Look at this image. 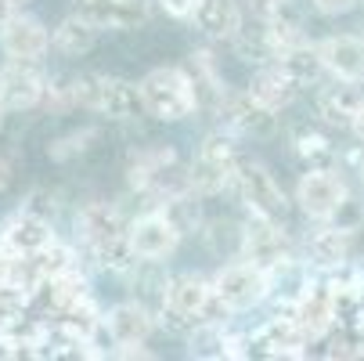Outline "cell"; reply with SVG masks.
<instances>
[{
  "mask_svg": "<svg viewBox=\"0 0 364 361\" xmlns=\"http://www.w3.org/2000/svg\"><path fill=\"white\" fill-rule=\"evenodd\" d=\"M15 264H18V253H11L4 242H0V282H11L15 278Z\"/></svg>",
  "mask_w": 364,
  "mask_h": 361,
  "instance_id": "37",
  "label": "cell"
},
{
  "mask_svg": "<svg viewBox=\"0 0 364 361\" xmlns=\"http://www.w3.org/2000/svg\"><path fill=\"white\" fill-rule=\"evenodd\" d=\"M130 235V246L137 253V261H170V256L177 253V246L184 242L181 228L159 210V206H151V210H144L141 217L130 221L127 228Z\"/></svg>",
  "mask_w": 364,
  "mask_h": 361,
  "instance_id": "7",
  "label": "cell"
},
{
  "mask_svg": "<svg viewBox=\"0 0 364 361\" xmlns=\"http://www.w3.org/2000/svg\"><path fill=\"white\" fill-rule=\"evenodd\" d=\"M151 4L159 8L163 15L177 19V22H191V15H195V4H198V0H151Z\"/></svg>",
  "mask_w": 364,
  "mask_h": 361,
  "instance_id": "35",
  "label": "cell"
},
{
  "mask_svg": "<svg viewBox=\"0 0 364 361\" xmlns=\"http://www.w3.org/2000/svg\"><path fill=\"white\" fill-rule=\"evenodd\" d=\"M235 55L245 62V66H274L278 62V43H274V36H271V29H267V22L264 19H256L252 26H242L238 33H235Z\"/></svg>",
  "mask_w": 364,
  "mask_h": 361,
  "instance_id": "24",
  "label": "cell"
},
{
  "mask_svg": "<svg viewBox=\"0 0 364 361\" xmlns=\"http://www.w3.org/2000/svg\"><path fill=\"white\" fill-rule=\"evenodd\" d=\"M321 62L328 69L332 80H350V83H364V40L353 33H339V36H325L318 43Z\"/></svg>",
  "mask_w": 364,
  "mask_h": 361,
  "instance_id": "18",
  "label": "cell"
},
{
  "mask_svg": "<svg viewBox=\"0 0 364 361\" xmlns=\"http://www.w3.org/2000/svg\"><path fill=\"white\" fill-rule=\"evenodd\" d=\"M364 94L357 90V83L350 80H332L318 90V116L328 123V127H350L357 109H360Z\"/></svg>",
  "mask_w": 364,
  "mask_h": 361,
  "instance_id": "23",
  "label": "cell"
},
{
  "mask_svg": "<svg viewBox=\"0 0 364 361\" xmlns=\"http://www.w3.org/2000/svg\"><path fill=\"white\" fill-rule=\"evenodd\" d=\"M350 246H353L350 231L321 221V228H314L306 235V242H303V261L314 268L318 275H325V271H332V268L350 261Z\"/></svg>",
  "mask_w": 364,
  "mask_h": 361,
  "instance_id": "15",
  "label": "cell"
},
{
  "mask_svg": "<svg viewBox=\"0 0 364 361\" xmlns=\"http://www.w3.org/2000/svg\"><path fill=\"white\" fill-rule=\"evenodd\" d=\"M238 256L259 264L264 271H278L282 264H289L296 256V246L285 231V224L267 221V217H252L242 224V242H238Z\"/></svg>",
  "mask_w": 364,
  "mask_h": 361,
  "instance_id": "5",
  "label": "cell"
},
{
  "mask_svg": "<svg viewBox=\"0 0 364 361\" xmlns=\"http://www.w3.org/2000/svg\"><path fill=\"white\" fill-rule=\"evenodd\" d=\"M33 264H36V271H40V282L58 278V275H65V271L83 268V264H80V249H76V246H69V242H58V239L50 242L47 249L33 253Z\"/></svg>",
  "mask_w": 364,
  "mask_h": 361,
  "instance_id": "29",
  "label": "cell"
},
{
  "mask_svg": "<svg viewBox=\"0 0 364 361\" xmlns=\"http://www.w3.org/2000/svg\"><path fill=\"white\" fill-rule=\"evenodd\" d=\"M155 325H159L155 311H151L148 303H141L137 296L134 300H123V303H112L109 311H105V329H109V336H112L116 347H123V343H148V336L155 333Z\"/></svg>",
  "mask_w": 364,
  "mask_h": 361,
  "instance_id": "14",
  "label": "cell"
},
{
  "mask_svg": "<svg viewBox=\"0 0 364 361\" xmlns=\"http://www.w3.org/2000/svg\"><path fill=\"white\" fill-rule=\"evenodd\" d=\"M213 293L238 315L252 311V307H259L264 300H271V271H264L259 264L238 256V261L224 264L213 275Z\"/></svg>",
  "mask_w": 364,
  "mask_h": 361,
  "instance_id": "4",
  "label": "cell"
},
{
  "mask_svg": "<svg viewBox=\"0 0 364 361\" xmlns=\"http://www.w3.org/2000/svg\"><path fill=\"white\" fill-rule=\"evenodd\" d=\"M184 69H188V76H191V83H195L198 109H205V113L217 116V109L224 105V98H228V87H224V76H220V69H217V58L210 55V51H195L191 62H188Z\"/></svg>",
  "mask_w": 364,
  "mask_h": 361,
  "instance_id": "21",
  "label": "cell"
},
{
  "mask_svg": "<svg viewBox=\"0 0 364 361\" xmlns=\"http://www.w3.org/2000/svg\"><path fill=\"white\" fill-rule=\"evenodd\" d=\"M346 195H350V188L339 177V170H306L296 184V206L303 210V217L318 221V224L339 210Z\"/></svg>",
  "mask_w": 364,
  "mask_h": 361,
  "instance_id": "10",
  "label": "cell"
},
{
  "mask_svg": "<svg viewBox=\"0 0 364 361\" xmlns=\"http://www.w3.org/2000/svg\"><path fill=\"white\" fill-rule=\"evenodd\" d=\"M360 174H364V167H360Z\"/></svg>",
  "mask_w": 364,
  "mask_h": 361,
  "instance_id": "42",
  "label": "cell"
},
{
  "mask_svg": "<svg viewBox=\"0 0 364 361\" xmlns=\"http://www.w3.org/2000/svg\"><path fill=\"white\" fill-rule=\"evenodd\" d=\"M73 15H80L94 29L130 33V29L148 26L151 0H73Z\"/></svg>",
  "mask_w": 364,
  "mask_h": 361,
  "instance_id": "11",
  "label": "cell"
},
{
  "mask_svg": "<svg viewBox=\"0 0 364 361\" xmlns=\"http://www.w3.org/2000/svg\"><path fill=\"white\" fill-rule=\"evenodd\" d=\"M97 137H101V130H97V127L73 130V134H65V137H58V141H50L47 156L55 159V163H73L76 156H83V152L90 148V141H97Z\"/></svg>",
  "mask_w": 364,
  "mask_h": 361,
  "instance_id": "32",
  "label": "cell"
},
{
  "mask_svg": "<svg viewBox=\"0 0 364 361\" xmlns=\"http://www.w3.org/2000/svg\"><path fill=\"white\" fill-rule=\"evenodd\" d=\"M350 134L364 145V101H360V109H357V116H353V123H350Z\"/></svg>",
  "mask_w": 364,
  "mask_h": 361,
  "instance_id": "39",
  "label": "cell"
},
{
  "mask_svg": "<svg viewBox=\"0 0 364 361\" xmlns=\"http://www.w3.org/2000/svg\"><path fill=\"white\" fill-rule=\"evenodd\" d=\"M55 221H43L36 214H26V210H15L4 224H0V242H4L11 253H22V256H33L40 249H47L55 242Z\"/></svg>",
  "mask_w": 364,
  "mask_h": 361,
  "instance_id": "16",
  "label": "cell"
},
{
  "mask_svg": "<svg viewBox=\"0 0 364 361\" xmlns=\"http://www.w3.org/2000/svg\"><path fill=\"white\" fill-rule=\"evenodd\" d=\"M228 333L231 325L198 322L188 336V354L191 357H228Z\"/></svg>",
  "mask_w": 364,
  "mask_h": 361,
  "instance_id": "31",
  "label": "cell"
},
{
  "mask_svg": "<svg viewBox=\"0 0 364 361\" xmlns=\"http://www.w3.org/2000/svg\"><path fill=\"white\" fill-rule=\"evenodd\" d=\"M47 76L40 73V62H18L8 58L0 66V105L8 113H29L47 101Z\"/></svg>",
  "mask_w": 364,
  "mask_h": 361,
  "instance_id": "9",
  "label": "cell"
},
{
  "mask_svg": "<svg viewBox=\"0 0 364 361\" xmlns=\"http://www.w3.org/2000/svg\"><path fill=\"white\" fill-rule=\"evenodd\" d=\"M235 137L231 130H213L205 134L198 152L188 163V174H191V188L198 195H220L224 188L235 184V174H238V148H235Z\"/></svg>",
  "mask_w": 364,
  "mask_h": 361,
  "instance_id": "2",
  "label": "cell"
},
{
  "mask_svg": "<svg viewBox=\"0 0 364 361\" xmlns=\"http://www.w3.org/2000/svg\"><path fill=\"white\" fill-rule=\"evenodd\" d=\"M159 210L181 228V235H191V231H202L205 221H202V202H198V192H184V195H173V199H163Z\"/></svg>",
  "mask_w": 364,
  "mask_h": 361,
  "instance_id": "30",
  "label": "cell"
},
{
  "mask_svg": "<svg viewBox=\"0 0 364 361\" xmlns=\"http://www.w3.org/2000/svg\"><path fill=\"white\" fill-rule=\"evenodd\" d=\"M55 47V36L50 29L36 19V15H15L0 26V51L8 58H18V62H43L47 51Z\"/></svg>",
  "mask_w": 364,
  "mask_h": 361,
  "instance_id": "12",
  "label": "cell"
},
{
  "mask_svg": "<svg viewBox=\"0 0 364 361\" xmlns=\"http://www.w3.org/2000/svg\"><path fill=\"white\" fill-rule=\"evenodd\" d=\"M296 322L306 329L310 340H328L332 329H339V296L332 289V282L325 275H314L306 282V289L299 293L296 307H292Z\"/></svg>",
  "mask_w": 364,
  "mask_h": 361,
  "instance_id": "6",
  "label": "cell"
},
{
  "mask_svg": "<svg viewBox=\"0 0 364 361\" xmlns=\"http://www.w3.org/2000/svg\"><path fill=\"white\" fill-rule=\"evenodd\" d=\"M210 300H213V278H205L198 271H184V275H173L170 278L163 307L202 322V311H205V303H210Z\"/></svg>",
  "mask_w": 364,
  "mask_h": 361,
  "instance_id": "19",
  "label": "cell"
},
{
  "mask_svg": "<svg viewBox=\"0 0 364 361\" xmlns=\"http://www.w3.org/2000/svg\"><path fill=\"white\" fill-rule=\"evenodd\" d=\"M4 116H8V109H4V105H0V130H4Z\"/></svg>",
  "mask_w": 364,
  "mask_h": 361,
  "instance_id": "41",
  "label": "cell"
},
{
  "mask_svg": "<svg viewBox=\"0 0 364 361\" xmlns=\"http://www.w3.org/2000/svg\"><path fill=\"white\" fill-rule=\"evenodd\" d=\"M292 148H296V156L306 170H339V148L332 145L328 134L314 130V127H303L296 137H292Z\"/></svg>",
  "mask_w": 364,
  "mask_h": 361,
  "instance_id": "27",
  "label": "cell"
},
{
  "mask_svg": "<svg viewBox=\"0 0 364 361\" xmlns=\"http://www.w3.org/2000/svg\"><path fill=\"white\" fill-rule=\"evenodd\" d=\"M26 4L29 0H0V26H4L8 19H15V15H22Z\"/></svg>",
  "mask_w": 364,
  "mask_h": 361,
  "instance_id": "38",
  "label": "cell"
},
{
  "mask_svg": "<svg viewBox=\"0 0 364 361\" xmlns=\"http://www.w3.org/2000/svg\"><path fill=\"white\" fill-rule=\"evenodd\" d=\"M97 33L101 29H94L90 22H83L80 15H69V19H62L55 29H50V36H55V51H58V55H65V58L90 55L94 43H97Z\"/></svg>",
  "mask_w": 364,
  "mask_h": 361,
  "instance_id": "28",
  "label": "cell"
},
{
  "mask_svg": "<svg viewBox=\"0 0 364 361\" xmlns=\"http://www.w3.org/2000/svg\"><path fill=\"white\" fill-rule=\"evenodd\" d=\"M256 101H264L267 109H274V113H282V109H289L292 101H296V94H299V83L274 62V66H259L256 73H252V80H249V87H245Z\"/></svg>",
  "mask_w": 364,
  "mask_h": 361,
  "instance_id": "22",
  "label": "cell"
},
{
  "mask_svg": "<svg viewBox=\"0 0 364 361\" xmlns=\"http://www.w3.org/2000/svg\"><path fill=\"white\" fill-rule=\"evenodd\" d=\"M235 188H238L245 210H249L252 217H267V221H278V224L289 221L292 202H289L285 188L278 184V177H274L264 163H259V159H242V163H238Z\"/></svg>",
  "mask_w": 364,
  "mask_h": 361,
  "instance_id": "3",
  "label": "cell"
},
{
  "mask_svg": "<svg viewBox=\"0 0 364 361\" xmlns=\"http://www.w3.org/2000/svg\"><path fill=\"white\" fill-rule=\"evenodd\" d=\"M177 159V152L166 148V145H141L130 152V159H127V181H130V192L144 195L151 177L159 174L163 167H170Z\"/></svg>",
  "mask_w": 364,
  "mask_h": 361,
  "instance_id": "25",
  "label": "cell"
},
{
  "mask_svg": "<svg viewBox=\"0 0 364 361\" xmlns=\"http://www.w3.org/2000/svg\"><path fill=\"white\" fill-rule=\"evenodd\" d=\"M11 174H15V170H11V163H8L4 156H0V192H8V188H11Z\"/></svg>",
  "mask_w": 364,
  "mask_h": 361,
  "instance_id": "40",
  "label": "cell"
},
{
  "mask_svg": "<svg viewBox=\"0 0 364 361\" xmlns=\"http://www.w3.org/2000/svg\"><path fill=\"white\" fill-rule=\"evenodd\" d=\"M137 87L144 98V113L159 123H181L198 113L195 83L184 66H159V69L144 73V80Z\"/></svg>",
  "mask_w": 364,
  "mask_h": 361,
  "instance_id": "1",
  "label": "cell"
},
{
  "mask_svg": "<svg viewBox=\"0 0 364 361\" xmlns=\"http://www.w3.org/2000/svg\"><path fill=\"white\" fill-rule=\"evenodd\" d=\"M314 4V11H321V15H328V19H336V15H346V11H353L360 0H310Z\"/></svg>",
  "mask_w": 364,
  "mask_h": 361,
  "instance_id": "36",
  "label": "cell"
},
{
  "mask_svg": "<svg viewBox=\"0 0 364 361\" xmlns=\"http://www.w3.org/2000/svg\"><path fill=\"white\" fill-rule=\"evenodd\" d=\"M191 22L210 40H235V33L245 26V11L238 0H198Z\"/></svg>",
  "mask_w": 364,
  "mask_h": 361,
  "instance_id": "20",
  "label": "cell"
},
{
  "mask_svg": "<svg viewBox=\"0 0 364 361\" xmlns=\"http://www.w3.org/2000/svg\"><path fill=\"white\" fill-rule=\"evenodd\" d=\"M217 120L238 134V137H252V141H264L278 134V113L267 109L264 101H256L249 90H228L224 105L217 109Z\"/></svg>",
  "mask_w": 364,
  "mask_h": 361,
  "instance_id": "8",
  "label": "cell"
},
{
  "mask_svg": "<svg viewBox=\"0 0 364 361\" xmlns=\"http://www.w3.org/2000/svg\"><path fill=\"white\" fill-rule=\"evenodd\" d=\"M278 66H282L299 87H321V76H328V69H325V62H321L318 43H310V40H303V43L282 51Z\"/></svg>",
  "mask_w": 364,
  "mask_h": 361,
  "instance_id": "26",
  "label": "cell"
},
{
  "mask_svg": "<svg viewBox=\"0 0 364 361\" xmlns=\"http://www.w3.org/2000/svg\"><path fill=\"white\" fill-rule=\"evenodd\" d=\"M328 224H336V228H343V231L357 235V231L364 228V202H360V199H353V195H346V199H343V206L328 217Z\"/></svg>",
  "mask_w": 364,
  "mask_h": 361,
  "instance_id": "34",
  "label": "cell"
},
{
  "mask_svg": "<svg viewBox=\"0 0 364 361\" xmlns=\"http://www.w3.org/2000/svg\"><path fill=\"white\" fill-rule=\"evenodd\" d=\"M18 210L36 214V217H43V221H55L58 210H62V195H58V192H50V188H33V192L22 199Z\"/></svg>",
  "mask_w": 364,
  "mask_h": 361,
  "instance_id": "33",
  "label": "cell"
},
{
  "mask_svg": "<svg viewBox=\"0 0 364 361\" xmlns=\"http://www.w3.org/2000/svg\"><path fill=\"white\" fill-rule=\"evenodd\" d=\"M127 228H130V221L119 214V206H112V202H87V206H80V214H76V239H80V246L87 253L123 239Z\"/></svg>",
  "mask_w": 364,
  "mask_h": 361,
  "instance_id": "13",
  "label": "cell"
},
{
  "mask_svg": "<svg viewBox=\"0 0 364 361\" xmlns=\"http://www.w3.org/2000/svg\"><path fill=\"white\" fill-rule=\"evenodd\" d=\"M94 113H97V116H109V120H116V123H130V120H137V116H148V113H144L141 87L130 83V80H123V76H101Z\"/></svg>",
  "mask_w": 364,
  "mask_h": 361,
  "instance_id": "17",
  "label": "cell"
}]
</instances>
